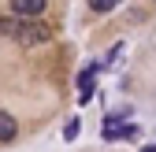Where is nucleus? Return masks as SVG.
<instances>
[{"label": "nucleus", "mask_w": 156, "mask_h": 152, "mask_svg": "<svg viewBox=\"0 0 156 152\" xmlns=\"http://www.w3.org/2000/svg\"><path fill=\"white\" fill-rule=\"evenodd\" d=\"M101 71H104V63H89L82 74H78V104H89V100H93V93H97V82H93V78H97Z\"/></svg>", "instance_id": "f257e3e1"}, {"label": "nucleus", "mask_w": 156, "mask_h": 152, "mask_svg": "<svg viewBox=\"0 0 156 152\" xmlns=\"http://www.w3.org/2000/svg\"><path fill=\"white\" fill-rule=\"evenodd\" d=\"M48 33H52V30L41 26V22H19V33H15V37H19L23 45H45Z\"/></svg>", "instance_id": "f03ea898"}, {"label": "nucleus", "mask_w": 156, "mask_h": 152, "mask_svg": "<svg viewBox=\"0 0 156 152\" xmlns=\"http://www.w3.org/2000/svg\"><path fill=\"white\" fill-rule=\"evenodd\" d=\"M48 8V0H11V15H19V19H37Z\"/></svg>", "instance_id": "7ed1b4c3"}, {"label": "nucleus", "mask_w": 156, "mask_h": 152, "mask_svg": "<svg viewBox=\"0 0 156 152\" xmlns=\"http://www.w3.org/2000/svg\"><path fill=\"white\" fill-rule=\"evenodd\" d=\"M15 134H19V123L8 115V111H0V145H8V141H15Z\"/></svg>", "instance_id": "20e7f679"}, {"label": "nucleus", "mask_w": 156, "mask_h": 152, "mask_svg": "<svg viewBox=\"0 0 156 152\" xmlns=\"http://www.w3.org/2000/svg\"><path fill=\"white\" fill-rule=\"evenodd\" d=\"M0 33H4V37H15V33H19V15L0 19Z\"/></svg>", "instance_id": "39448f33"}, {"label": "nucleus", "mask_w": 156, "mask_h": 152, "mask_svg": "<svg viewBox=\"0 0 156 152\" xmlns=\"http://www.w3.org/2000/svg\"><path fill=\"white\" fill-rule=\"evenodd\" d=\"M115 4H119V0H89V8H93L97 15H104V11H112Z\"/></svg>", "instance_id": "423d86ee"}, {"label": "nucleus", "mask_w": 156, "mask_h": 152, "mask_svg": "<svg viewBox=\"0 0 156 152\" xmlns=\"http://www.w3.org/2000/svg\"><path fill=\"white\" fill-rule=\"evenodd\" d=\"M78 130H82V126H78V119H71V123L63 126V137H67V141H74V137H78Z\"/></svg>", "instance_id": "0eeeda50"}, {"label": "nucleus", "mask_w": 156, "mask_h": 152, "mask_svg": "<svg viewBox=\"0 0 156 152\" xmlns=\"http://www.w3.org/2000/svg\"><path fill=\"white\" fill-rule=\"evenodd\" d=\"M141 152H156V145H145V148H141Z\"/></svg>", "instance_id": "6e6552de"}]
</instances>
